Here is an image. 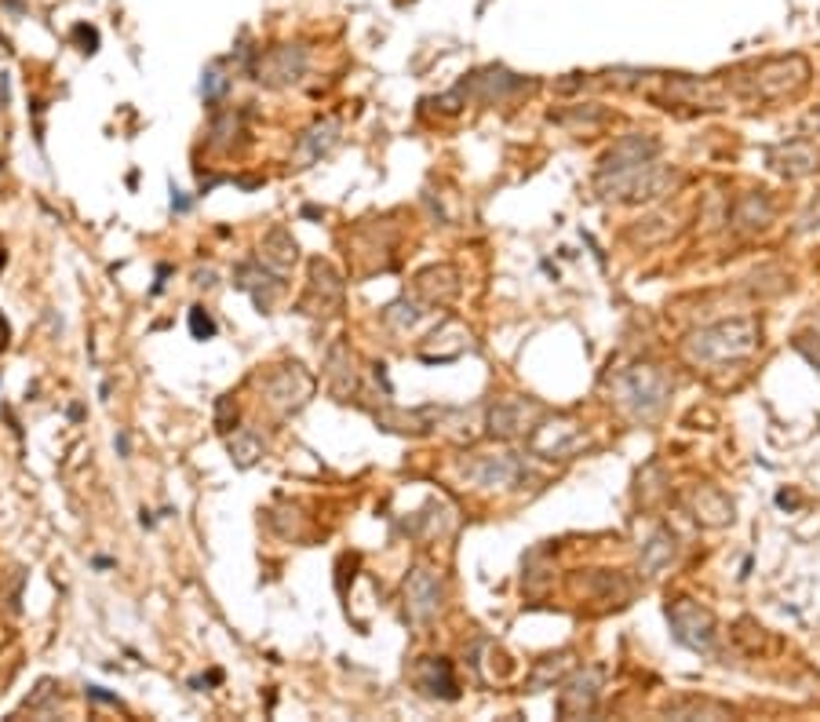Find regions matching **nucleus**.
Masks as SVG:
<instances>
[{
	"mask_svg": "<svg viewBox=\"0 0 820 722\" xmlns=\"http://www.w3.org/2000/svg\"><path fill=\"white\" fill-rule=\"evenodd\" d=\"M306 56L300 48H278L266 56V62H260V81L266 84H289L303 73Z\"/></svg>",
	"mask_w": 820,
	"mask_h": 722,
	"instance_id": "f257e3e1",
	"label": "nucleus"
},
{
	"mask_svg": "<svg viewBox=\"0 0 820 722\" xmlns=\"http://www.w3.org/2000/svg\"><path fill=\"white\" fill-rule=\"evenodd\" d=\"M263 260L274 263V267H289V263H296V241L289 238V230L278 227L266 233L263 241Z\"/></svg>",
	"mask_w": 820,
	"mask_h": 722,
	"instance_id": "f03ea898",
	"label": "nucleus"
},
{
	"mask_svg": "<svg viewBox=\"0 0 820 722\" xmlns=\"http://www.w3.org/2000/svg\"><path fill=\"white\" fill-rule=\"evenodd\" d=\"M230 456H233V464H238V467H252L263 456V445H260L255 434H238V438L230 442Z\"/></svg>",
	"mask_w": 820,
	"mask_h": 722,
	"instance_id": "7ed1b4c3",
	"label": "nucleus"
},
{
	"mask_svg": "<svg viewBox=\"0 0 820 722\" xmlns=\"http://www.w3.org/2000/svg\"><path fill=\"white\" fill-rule=\"evenodd\" d=\"M427 599H434V591H431V580L427 577H412V583H409V610L417 613V617H423L434 602H427Z\"/></svg>",
	"mask_w": 820,
	"mask_h": 722,
	"instance_id": "20e7f679",
	"label": "nucleus"
},
{
	"mask_svg": "<svg viewBox=\"0 0 820 722\" xmlns=\"http://www.w3.org/2000/svg\"><path fill=\"white\" fill-rule=\"evenodd\" d=\"M227 92V77H222L219 70H208L205 81H201V95H205V103H219V95Z\"/></svg>",
	"mask_w": 820,
	"mask_h": 722,
	"instance_id": "39448f33",
	"label": "nucleus"
},
{
	"mask_svg": "<svg viewBox=\"0 0 820 722\" xmlns=\"http://www.w3.org/2000/svg\"><path fill=\"white\" fill-rule=\"evenodd\" d=\"M190 328H194L197 339H212V336H216V322H212V314L205 311V306H194V311H190Z\"/></svg>",
	"mask_w": 820,
	"mask_h": 722,
	"instance_id": "423d86ee",
	"label": "nucleus"
},
{
	"mask_svg": "<svg viewBox=\"0 0 820 722\" xmlns=\"http://www.w3.org/2000/svg\"><path fill=\"white\" fill-rule=\"evenodd\" d=\"M84 694H88L92 700H99V705H113V708H121V700H117L113 694H106L102 686H88V689H84Z\"/></svg>",
	"mask_w": 820,
	"mask_h": 722,
	"instance_id": "0eeeda50",
	"label": "nucleus"
},
{
	"mask_svg": "<svg viewBox=\"0 0 820 722\" xmlns=\"http://www.w3.org/2000/svg\"><path fill=\"white\" fill-rule=\"evenodd\" d=\"M113 449L121 453V460H128V456H132V438H128V431H117Z\"/></svg>",
	"mask_w": 820,
	"mask_h": 722,
	"instance_id": "6e6552de",
	"label": "nucleus"
},
{
	"mask_svg": "<svg viewBox=\"0 0 820 722\" xmlns=\"http://www.w3.org/2000/svg\"><path fill=\"white\" fill-rule=\"evenodd\" d=\"M4 347H8V322L0 317V350H4Z\"/></svg>",
	"mask_w": 820,
	"mask_h": 722,
	"instance_id": "1a4fd4ad",
	"label": "nucleus"
}]
</instances>
